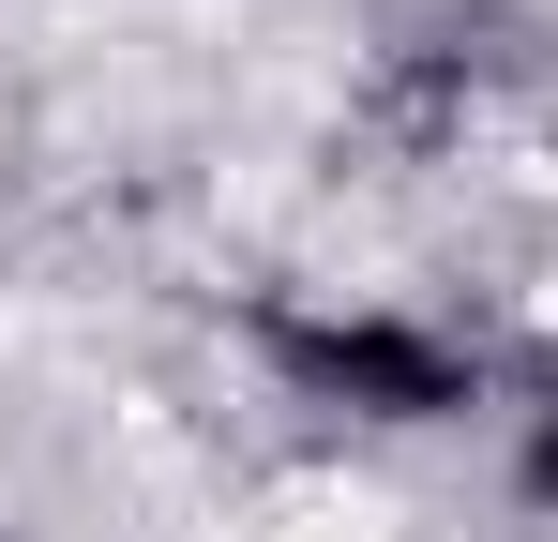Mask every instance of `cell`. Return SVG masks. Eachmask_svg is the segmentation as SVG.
<instances>
[{"label":"cell","instance_id":"1","mask_svg":"<svg viewBox=\"0 0 558 542\" xmlns=\"http://www.w3.org/2000/svg\"><path fill=\"white\" fill-rule=\"evenodd\" d=\"M257 361L302 407H348V422H468L483 407V347L438 317H392V301H272Z\"/></svg>","mask_w":558,"mask_h":542},{"label":"cell","instance_id":"2","mask_svg":"<svg viewBox=\"0 0 558 542\" xmlns=\"http://www.w3.org/2000/svg\"><path fill=\"white\" fill-rule=\"evenodd\" d=\"M513 482H529V497H544V513H558V407H544V422H529V452H513Z\"/></svg>","mask_w":558,"mask_h":542}]
</instances>
